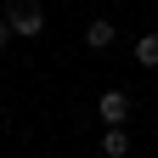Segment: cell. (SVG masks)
Segmentation results:
<instances>
[{"label": "cell", "mask_w": 158, "mask_h": 158, "mask_svg": "<svg viewBox=\"0 0 158 158\" xmlns=\"http://www.w3.org/2000/svg\"><path fill=\"white\" fill-rule=\"evenodd\" d=\"M6 23H11V34L40 40L45 34V6H40V0H6Z\"/></svg>", "instance_id": "obj_1"}, {"label": "cell", "mask_w": 158, "mask_h": 158, "mask_svg": "<svg viewBox=\"0 0 158 158\" xmlns=\"http://www.w3.org/2000/svg\"><path fill=\"white\" fill-rule=\"evenodd\" d=\"M96 113H102V124H124V113H130V96H124V90H107L102 102H96Z\"/></svg>", "instance_id": "obj_2"}, {"label": "cell", "mask_w": 158, "mask_h": 158, "mask_svg": "<svg viewBox=\"0 0 158 158\" xmlns=\"http://www.w3.org/2000/svg\"><path fill=\"white\" fill-rule=\"evenodd\" d=\"M113 40H118V28L107 23V17H96V23L85 28V45H90V51H107V45H113Z\"/></svg>", "instance_id": "obj_3"}, {"label": "cell", "mask_w": 158, "mask_h": 158, "mask_svg": "<svg viewBox=\"0 0 158 158\" xmlns=\"http://www.w3.org/2000/svg\"><path fill=\"white\" fill-rule=\"evenodd\" d=\"M102 152H107V158H124V152H130V130H124V124H107V135H102Z\"/></svg>", "instance_id": "obj_4"}, {"label": "cell", "mask_w": 158, "mask_h": 158, "mask_svg": "<svg viewBox=\"0 0 158 158\" xmlns=\"http://www.w3.org/2000/svg\"><path fill=\"white\" fill-rule=\"evenodd\" d=\"M135 62H141V68H158V34H141V40H135Z\"/></svg>", "instance_id": "obj_5"}, {"label": "cell", "mask_w": 158, "mask_h": 158, "mask_svg": "<svg viewBox=\"0 0 158 158\" xmlns=\"http://www.w3.org/2000/svg\"><path fill=\"white\" fill-rule=\"evenodd\" d=\"M6 40H11V23H6V11H0V51H6Z\"/></svg>", "instance_id": "obj_6"}]
</instances>
